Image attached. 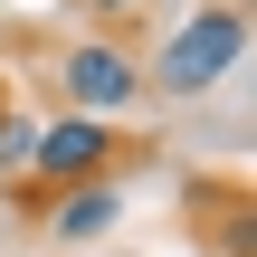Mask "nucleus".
<instances>
[{
    "label": "nucleus",
    "instance_id": "423d86ee",
    "mask_svg": "<svg viewBox=\"0 0 257 257\" xmlns=\"http://www.w3.org/2000/svg\"><path fill=\"white\" fill-rule=\"evenodd\" d=\"M76 10H95V19H124V10H143V0H76Z\"/></svg>",
    "mask_w": 257,
    "mask_h": 257
},
{
    "label": "nucleus",
    "instance_id": "f257e3e1",
    "mask_svg": "<svg viewBox=\"0 0 257 257\" xmlns=\"http://www.w3.org/2000/svg\"><path fill=\"white\" fill-rule=\"evenodd\" d=\"M238 57H248V19H238L229 0H210V10H191V19L162 38V57H153L143 86H162V95H210Z\"/></svg>",
    "mask_w": 257,
    "mask_h": 257
},
{
    "label": "nucleus",
    "instance_id": "f03ea898",
    "mask_svg": "<svg viewBox=\"0 0 257 257\" xmlns=\"http://www.w3.org/2000/svg\"><path fill=\"white\" fill-rule=\"evenodd\" d=\"M57 86H67V105L76 114H95V124H114L134 95H143V67L114 48V38H76L67 57H57Z\"/></svg>",
    "mask_w": 257,
    "mask_h": 257
},
{
    "label": "nucleus",
    "instance_id": "39448f33",
    "mask_svg": "<svg viewBox=\"0 0 257 257\" xmlns=\"http://www.w3.org/2000/svg\"><path fill=\"white\" fill-rule=\"evenodd\" d=\"M29 143H38V124L10 114V124H0V172H29Z\"/></svg>",
    "mask_w": 257,
    "mask_h": 257
},
{
    "label": "nucleus",
    "instance_id": "7ed1b4c3",
    "mask_svg": "<svg viewBox=\"0 0 257 257\" xmlns=\"http://www.w3.org/2000/svg\"><path fill=\"white\" fill-rule=\"evenodd\" d=\"M105 153H114V124L67 114V124H48V134L29 143V172H48V181H95V172H105Z\"/></svg>",
    "mask_w": 257,
    "mask_h": 257
},
{
    "label": "nucleus",
    "instance_id": "20e7f679",
    "mask_svg": "<svg viewBox=\"0 0 257 257\" xmlns=\"http://www.w3.org/2000/svg\"><path fill=\"white\" fill-rule=\"evenodd\" d=\"M114 219H124V191H114L105 172H95V181H76V191H67V200L48 210V229H57L67 248H86V238H105Z\"/></svg>",
    "mask_w": 257,
    "mask_h": 257
}]
</instances>
